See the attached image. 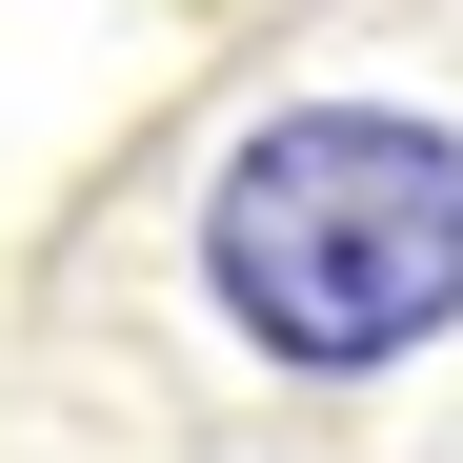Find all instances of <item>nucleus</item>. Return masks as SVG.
<instances>
[{"label":"nucleus","instance_id":"f257e3e1","mask_svg":"<svg viewBox=\"0 0 463 463\" xmlns=\"http://www.w3.org/2000/svg\"><path fill=\"white\" fill-rule=\"evenodd\" d=\"M202 282L262 363H403L463 323V141L403 101H302L202 182Z\"/></svg>","mask_w":463,"mask_h":463}]
</instances>
